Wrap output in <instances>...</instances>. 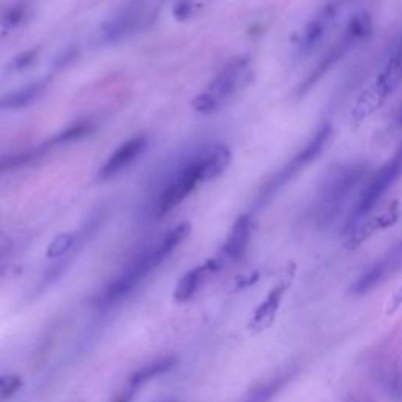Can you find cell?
<instances>
[{
	"mask_svg": "<svg viewBox=\"0 0 402 402\" xmlns=\"http://www.w3.org/2000/svg\"><path fill=\"white\" fill-rule=\"evenodd\" d=\"M38 53H39V48H33V49L21 52V53H19V56H16L15 58L11 60L10 70L11 71H24V70H27L32 63L37 62Z\"/></svg>",
	"mask_w": 402,
	"mask_h": 402,
	"instance_id": "7402d4cb",
	"label": "cell"
},
{
	"mask_svg": "<svg viewBox=\"0 0 402 402\" xmlns=\"http://www.w3.org/2000/svg\"><path fill=\"white\" fill-rule=\"evenodd\" d=\"M190 225L181 223L173 228L159 242L140 252L118 275L110 281L99 296L100 306H113L124 300L132 291H136L140 283L150 275L153 271L164 263L170 254L178 249V245L189 236Z\"/></svg>",
	"mask_w": 402,
	"mask_h": 402,
	"instance_id": "6da1fadb",
	"label": "cell"
},
{
	"mask_svg": "<svg viewBox=\"0 0 402 402\" xmlns=\"http://www.w3.org/2000/svg\"><path fill=\"white\" fill-rule=\"evenodd\" d=\"M252 238V217L249 214L239 216L236 222L231 226V231L228 234L225 245L222 249L223 258L228 261H238L245 254L247 247L250 244Z\"/></svg>",
	"mask_w": 402,
	"mask_h": 402,
	"instance_id": "5bb4252c",
	"label": "cell"
},
{
	"mask_svg": "<svg viewBox=\"0 0 402 402\" xmlns=\"http://www.w3.org/2000/svg\"><path fill=\"white\" fill-rule=\"evenodd\" d=\"M394 126H396L398 129H401V127H402V103L398 107L396 115H394Z\"/></svg>",
	"mask_w": 402,
	"mask_h": 402,
	"instance_id": "83f0119b",
	"label": "cell"
},
{
	"mask_svg": "<svg viewBox=\"0 0 402 402\" xmlns=\"http://www.w3.org/2000/svg\"><path fill=\"white\" fill-rule=\"evenodd\" d=\"M169 402H175V401H169Z\"/></svg>",
	"mask_w": 402,
	"mask_h": 402,
	"instance_id": "f1b7e54d",
	"label": "cell"
},
{
	"mask_svg": "<svg viewBox=\"0 0 402 402\" xmlns=\"http://www.w3.org/2000/svg\"><path fill=\"white\" fill-rule=\"evenodd\" d=\"M95 123L90 122V119H80V122L72 123L71 126L65 127L63 131H60L56 137H52L49 142H46L44 145L48 148H52V146H58V145H68V143H74L80 138H85L86 136L95 131Z\"/></svg>",
	"mask_w": 402,
	"mask_h": 402,
	"instance_id": "ffe728a7",
	"label": "cell"
},
{
	"mask_svg": "<svg viewBox=\"0 0 402 402\" xmlns=\"http://www.w3.org/2000/svg\"><path fill=\"white\" fill-rule=\"evenodd\" d=\"M22 385V380L19 376H2L0 377V401L11 398L13 394L18 393Z\"/></svg>",
	"mask_w": 402,
	"mask_h": 402,
	"instance_id": "cb8c5ba5",
	"label": "cell"
},
{
	"mask_svg": "<svg viewBox=\"0 0 402 402\" xmlns=\"http://www.w3.org/2000/svg\"><path fill=\"white\" fill-rule=\"evenodd\" d=\"M145 0H129L115 16H112L103 27L99 35L103 43H117L129 37L143 21Z\"/></svg>",
	"mask_w": 402,
	"mask_h": 402,
	"instance_id": "8fae6325",
	"label": "cell"
},
{
	"mask_svg": "<svg viewBox=\"0 0 402 402\" xmlns=\"http://www.w3.org/2000/svg\"><path fill=\"white\" fill-rule=\"evenodd\" d=\"M134 393H136V390H134V388H131V387H127L124 391L119 393L118 396L113 399V402H132Z\"/></svg>",
	"mask_w": 402,
	"mask_h": 402,
	"instance_id": "4316f807",
	"label": "cell"
},
{
	"mask_svg": "<svg viewBox=\"0 0 402 402\" xmlns=\"http://www.w3.org/2000/svg\"><path fill=\"white\" fill-rule=\"evenodd\" d=\"M402 84V37L393 43L370 91L372 107H379Z\"/></svg>",
	"mask_w": 402,
	"mask_h": 402,
	"instance_id": "9c48e42d",
	"label": "cell"
},
{
	"mask_svg": "<svg viewBox=\"0 0 402 402\" xmlns=\"http://www.w3.org/2000/svg\"><path fill=\"white\" fill-rule=\"evenodd\" d=\"M250 68V58L247 56H239L231 58L222 70L217 72V76L211 80L207 91L209 95L217 100L219 105L222 107L233 98L240 85L244 84L247 72Z\"/></svg>",
	"mask_w": 402,
	"mask_h": 402,
	"instance_id": "30bf717a",
	"label": "cell"
},
{
	"mask_svg": "<svg viewBox=\"0 0 402 402\" xmlns=\"http://www.w3.org/2000/svg\"><path fill=\"white\" fill-rule=\"evenodd\" d=\"M231 162V151L223 143L212 145L209 148L201 150V170H203V181H211L222 175L225 169Z\"/></svg>",
	"mask_w": 402,
	"mask_h": 402,
	"instance_id": "2e32d148",
	"label": "cell"
},
{
	"mask_svg": "<svg viewBox=\"0 0 402 402\" xmlns=\"http://www.w3.org/2000/svg\"><path fill=\"white\" fill-rule=\"evenodd\" d=\"M402 176V142L393 153V156L374 173V175L366 181L363 189L358 192V198L355 205L351 207L349 216L346 220V230L352 231L358 228L361 222L374 211L382 198H384L388 190L393 189V186L398 183Z\"/></svg>",
	"mask_w": 402,
	"mask_h": 402,
	"instance_id": "5b68a950",
	"label": "cell"
},
{
	"mask_svg": "<svg viewBox=\"0 0 402 402\" xmlns=\"http://www.w3.org/2000/svg\"><path fill=\"white\" fill-rule=\"evenodd\" d=\"M285 291H286L285 285H280V286L273 287V290L269 292V296L266 297V300L263 302V304L258 306V310L254 311V316H253V320H252V324L254 327L264 328V327H267L272 323L273 318H275L277 311H278Z\"/></svg>",
	"mask_w": 402,
	"mask_h": 402,
	"instance_id": "ac0fdd59",
	"label": "cell"
},
{
	"mask_svg": "<svg viewBox=\"0 0 402 402\" xmlns=\"http://www.w3.org/2000/svg\"><path fill=\"white\" fill-rule=\"evenodd\" d=\"M220 263L217 259H209L206 263L193 267L183 277L179 278L176 290H175V300L176 302H189L190 299L195 297V294L200 291V287L203 286L206 278L219 271Z\"/></svg>",
	"mask_w": 402,
	"mask_h": 402,
	"instance_id": "4fadbf2b",
	"label": "cell"
},
{
	"mask_svg": "<svg viewBox=\"0 0 402 402\" xmlns=\"http://www.w3.org/2000/svg\"><path fill=\"white\" fill-rule=\"evenodd\" d=\"M27 15V6L24 4H16V5H13L8 8V11L5 13V16H4V25H5V29L8 27V29H13V27H18L19 24H21L24 21V18Z\"/></svg>",
	"mask_w": 402,
	"mask_h": 402,
	"instance_id": "603a6c76",
	"label": "cell"
},
{
	"mask_svg": "<svg viewBox=\"0 0 402 402\" xmlns=\"http://www.w3.org/2000/svg\"><path fill=\"white\" fill-rule=\"evenodd\" d=\"M48 150H49L48 146L43 143L35 150H25L21 153H11L5 154V156H0V176L5 175V173L16 171L19 169H24L27 165H30L32 162H35L37 159L41 157Z\"/></svg>",
	"mask_w": 402,
	"mask_h": 402,
	"instance_id": "d6986e66",
	"label": "cell"
},
{
	"mask_svg": "<svg viewBox=\"0 0 402 402\" xmlns=\"http://www.w3.org/2000/svg\"><path fill=\"white\" fill-rule=\"evenodd\" d=\"M192 105H193V109L200 113H212L220 109L217 100L214 99L207 91L200 93V95L192 100Z\"/></svg>",
	"mask_w": 402,
	"mask_h": 402,
	"instance_id": "d4e9b609",
	"label": "cell"
},
{
	"mask_svg": "<svg viewBox=\"0 0 402 402\" xmlns=\"http://www.w3.org/2000/svg\"><path fill=\"white\" fill-rule=\"evenodd\" d=\"M368 164L361 160L337 164L328 170L311 198L308 214L314 225L328 226L339 217L354 192L363 183Z\"/></svg>",
	"mask_w": 402,
	"mask_h": 402,
	"instance_id": "7a4b0ae2",
	"label": "cell"
},
{
	"mask_svg": "<svg viewBox=\"0 0 402 402\" xmlns=\"http://www.w3.org/2000/svg\"><path fill=\"white\" fill-rule=\"evenodd\" d=\"M354 0H325L319 6L316 13L308 19L304 29H302L299 39L296 43L297 56L306 57L323 43V39L328 35V32L335 29V25L343 16L347 5H351Z\"/></svg>",
	"mask_w": 402,
	"mask_h": 402,
	"instance_id": "52a82bcc",
	"label": "cell"
},
{
	"mask_svg": "<svg viewBox=\"0 0 402 402\" xmlns=\"http://www.w3.org/2000/svg\"><path fill=\"white\" fill-rule=\"evenodd\" d=\"M371 32H372V19L368 13H357V15H354L349 21H347L343 32H341L337 39L330 44V48H328L324 52V56L319 58V62L310 71V74L302 80L297 89V95L305 96L313 86H316L319 84L320 79L328 74V72H330L335 66L347 56V53H349L354 48H357L363 39L370 37Z\"/></svg>",
	"mask_w": 402,
	"mask_h": 402,
	"instance_id": "277c9868",
	"label": "cell"
},
{
	"mask_svg": "<svg viewBox=\"0 0 402 402\" xmlns=\"http://www.w3.org/2000/svg\"><path fill=\"white\" fill-rule=\"evenodd\" d=\"M146 148V137L136 136L126 140L118 148L110 154V157L105 160V164L100 167L98 173V179L107 181L115 178L119 173H123L127 167H131L140 157Z\"/></svg>",
	"mask_w": 402,
	"mask_h": 402,
	"instance_id": "7c38bea8",
	"label": "cell"
},
{
	"mask_svg": "<svg viewBox=\"0 0 402 402\" xmlns=\"http://www.w3.org/2000/svg\"><path fill=\"white\" fill-rule=\"evenodd\" d=\"M399 269H402V240L360 273L351 286V292L357 296L370 292Z\"/></svg>",
	"mask_w": 402,
	"mask_h": 402,
	"instance_id": "ba28073f",
	"label": "cell"
},
{
	"mask_svg": "<svg viewBox=\"0 0 402 402\" xmlns=\"http://www.w3.org/2000/svg\"><path fill=\"white\" fill-rule=\"evenodd\" d=\"M190 11H192V6L189 2H186V0H183V2H179L176 6H175V16L179 19V21H183V19H186L187 16L190 15Z\"/></svg>",
	"mask_w": 402,
	"mask_h": 402,
	"instance_id": "484cf974",
	"label": "cell"
},
{
	"mask_svg": "<svg viewBox=\"0 0 402 402\" xmlns=\"http://www.w3.org/2000/svg\"><path fill=\"white\" fill-rule=\"evenodd\" d=\"M46 89H48V80H35L21 89L6 93L0 98V110L25 109L27 105L37 103L46 93Z\"/></svg>",
	"mask_w": 402,
	"mask_h": 402,
	"instance_id": "9a60e30c",
	"label": "cell"
},
{
	"mask_svg": "<svg viewBox=\"0 0 402 402\" xmlns=\"http://www.w3.org/2000/svg\"><path fill=\"white\" fill-rule=\"evenodd\" d=\"M203 183V170H201V151L181 165L173 176L167 181L164 189L159 192L153 201L151 216L153 219H162L178 207L183 201Z\"/></svg>",
	"mask_w": 402,
	"mask_h": 402,
	"instance_id": "8992f818",
	"label": "cell"
},
{
	"mask_svg": "<svg viewBox=\"0 0 402 402\" xmlns=\"http://www.w3.org/2000/svg\"><path fill=\"white\" fill-rule=\"evenodd\" d=\"M330 137L332 124L323 123L314 131L313 136L306 140V143L261 186L257 198H254V207L259 209V207H264L267 203H271L280 190H283L292 179H296L308 165H311L323 154L325 146L330 142Z\"/></svg>",
	"mask_w": 402,
	"mask_h": 402,
	"instance_id": "3957f363",
	"label": "cell"
},
{
	"mask_svg": "<svg viewBox=\"0 0 402 402\" xmlns=\"http://www.w3.org/2000/svg\"><path fill=\"white\" fill-rule=\"evenodd\" d=\"M77 242V234L74 233H63L52 239L48 247V258H60L68 253Z\"/></svg>",
	"mask_w": 402,
	"mask_h": 402,
	"instance_id": "44dd1931",
	"label": "cell"
},
{
	"mask_svg": "<svg viewBox=\"0 0 402 402\" xmlns=\"http://www.w3.org/2000/svg\"><path fill=\"white\" fill-rule=\"evenodd\" d=\"M175 365H176L175 357H162L159 360L151 361V363H146L142 368H138V370L129 377V387L134 388V390H137V388L146 384V382L153 380L154 377L164 376V374L169 372Z\"/></svg>",
	"mask_w": 402,
	"mask_h": 402,
	"instance_id": "e0dca14e",
	"label": "cell"
}]
</instances>
